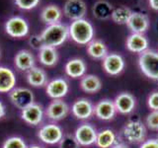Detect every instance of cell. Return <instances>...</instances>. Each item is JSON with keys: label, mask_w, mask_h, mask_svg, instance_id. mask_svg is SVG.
Masks as SVG:
<instances>
[{"label": "cell", "mask_w": 158, "mask_h": 148, "mask_svg": "<svg viewBox=\"0 0 158 148\" xmlns=\"http://www.w3.org/2000/svg\"><path fill=\"white\" fill-rule=\"evenodd\" d=\"M41 37L44 46L56 48L61 46L69 37V28L61 23L48 25L42 32Z\"/></svg>", "instance_id": "obj_1"}, {"label": "cell", "mask_w": 158, "mask_h": 148, "mask_svg": "<svg viewBox=\"0 0 158 148\" xmlns=\"http://www.w3.org/2000/svg\"><path fill=\"white\" fill-rule=\"evenodd\" d=\"M68 28L69 37L78 44H88L94 39L93 25L84 18L73 21Z\"/></svg>", "instance_id": "obj_2"}, {"label": "cell", "mask_w": 158, "mask_h": 148, "mask_svg": "<svg viewBox=\"0 0 158 148\" xmlns=\"http://www.w3.org/2000/svg\"><path fill=\"white\" fill-rule=\"evenodd\" d=\"M138 66L147 78L158 81V51L148 48L139 53Z\"/></svg>", "instance_id": "obj_3"}, {"label": "cell", "mask_w": 158, "mask_h": 148, "mask_svg": "<svg viewBox=\"0 0 158 148\" xmlns=\"http://www.w3.org/2000/svg\"><path fill=\"white\" fill-rule=\"evenodd\" d=\"M123 135L130 143H141L145 140L146 127L140 121L133 120L123 127Z\"/></svg>", "instance_id": "obj_4"}, {"label": "cell", "mask_w": 158, "mask_h": 148, "mask_svg": "<svg viewBox=\"0 0 158 148\" xmlns=\"http://www.w3.org/2000/svg\"><path fill=\"white\" fill-rule=\"evenodd\" d=\"M9 100L19 110H24L35 103V96L32 90L24 87H15L11 92H9Z\"/></svg>", "instance_id": "obj_5"}, {"label": "cell", "mask_w": 158, "mask_h": 148, "mask_svg": "<svg viewBox=\"0 0 158 148\" xmlns=\"http://www.w3.org/2000/svg\"><path fill=\"white\" fill-rule=\"evenodd\" d=\"M63 130L56 123H47L43 125L38 131V137L42 142L46 144L53 145L58 144L63 136Z\"/></svg>", "instance_id": "obj_6"}, {"label": "cell", "mask_w": 158, "mask_h": 148, "mask_svg": "<svg viewBox=\"0 0 158 148\" xmlns=\"http://www.w3.org/2000/svg\"><path fill=\"white\" fill-rule=\"evenodd\" d=\"M5 32L12 38H24L29 34V24L26 19L20 16L9 18L5 23Z\"/></svg>", "instance_id": "obj_7"}, {"label": "cell", "mask_w": 158, "mask_h": 148, "mask_svg": "<svg viewBox=\"0 0 158 148\" xmlns=\"http://www.w3.org/2000/svg\"><path fill=\"white\" fill-rule=\"evenodd\" d=\"M97 130L92 125L88 122H83L79 125L74 132L76 140L81 146H91L96 143Z\"/></svg>", "instance_id": "obj_8"}, {"label": "cell", "mask_w": 158, "mask_h": 148, "mask_svg": "<svg viewBox=\"0 0 158 148\" xmlns=\"http://www.w3.org/2000/svg\"><path fill=\"white\" fill-rule=\"evenodd\" d=\"M69 110H70L69 106L62 99H56V100H52L48 104V108L44 111V115L51 121H58L66 117Z\"/></svg>", "instance_id": "obj_9"}, {"label": "cell", "mask_w": 158, "mask_h": 148, "mask_svg": "<svg viewBox=\"0 0 158 148\" xmlns=\"http://www.w3.org/2000/svg\"><path fill=\"white\" fill-rule=\"evenodd\" d=\"M126 63L125 59L121 54L113 52L108 53L106 57L103 59V68L109 75L117 76L121 74L125 69Z\"/></svg>", "instance_id": "obj_10"}, {"label": "cell", "mask_w": 158, "mask_h": 148, "mask_svg": "<svg viewBox=\"0 0 158 148\" xmlns=\"http://www.w3.org/2000/svg\"><path fill=\"white\" fill-rule=\"evenodd\" d=\"M44 116V111L38 103H33L32 105L25 108L21 111V118L30 125H39L43 121Z\"/></svg>", "instance_id": "obj_11"}, {"label": "cell", "mask_w": 158, "mask_h": 148, "mask_svg": "<svg viewBox=\"0 0 158 148\" xmlns=\"http://www.w3.org/2000/svg\"><path fill=\"white\" fill-rule=\"evenodd\" d=\"M116 110L122 115H130L135 111L136 100L132 94L128 92H122L116 96L114 100Z\"/></svg>", "instance_id": "obj_12"}, {"label": "cell", "mask_w": 158, "mask_h": 148, "mask_svg": "<svg viewBox=\"0 0 158 148\" xmlns=\"http://www.w3.org/2000/svg\"><path fill=\"white\" fill-rule=\"evenodd\" d=\"M69 91V84L63 78H56L49 81L46 86L47 95L52 100L62 99Z\"/></svg>", "instance_id": "obj_13"}, {"label": "cell", "mask_w": 158, "mask_h": 148, "mask_svg": "<svg viewBox=\"0 0 158 148\" xmlns=\"http://www.w3.org/2000/svg\"><path fill=\"white\" fill-rule=\"evenodd\" d=\"M86 11L87 6L83 0H67L63 6L64 15L72 21L83 19Z\"/></svg>", "instance_id": "obj_14"}, {"label": "cell", "mask_w": 158, "mask_h": 148, "mask_svg": "<svg viewBox=\"0 0 158 148\" xmlns=\"http://www.w3.org/2000/svg\"><path fill=\"white\" fill-rule=\"evenodd\" d=\"M71 113L78 120H88L94 115V105L86 98L78 99L72 104Z\"/></svg>", "instance_id": "obj_15"}, {"label": "cell", "mask_w": 158, "mask_h": 148, "mask_svg": "<svg viewBox=\"0 0 158 148\" xmlns=\"http://www.w3.org/2000/svg\"><path fill=\"white\" fill-rule=\"evenodd\" d=\"M117 110L114 101L110 99H104L99 101L94 106V115L101 121H111L115 117Z\"/></svg>", "instance_id": "obj_16"}, {"label": "cell", "mask_w": 158, "mask_h": 148, "mask_svg": "<svg viewBox=\"0 0 158 148\" xmlns=\"http://www.w3.org/2000/svg\"><path fill=\"white\" fill-rule=\"evenodd\" d=\"M127 25L132 34H143L149 28V19L145 14L132 12Z\"/></svg>", "instance_id": "obj_17"}, {"label": "cell", "mask_w": 158, "mask_h": 148, "mask_svg": "<svg viewBox=\"0 0 158 148\" xmlns=\"http://www.w3.org/2000/svg\"><path fill=\"white\" fill-rule=\"evenodd\" d=\"M17 79L14 71L6 66H0V93H9L16 86Z\"/></svg>", "instance_id": "obj_18"}, {"label": "cell", "mask_w": 158, "mask_h": 148, "mask_svg": "<svg viewBox=\"0 0 158 148\" xmlns=\"http://www.w3.org/2000/svg\"><path fill=\"white\" fill-rule=\"evenodd\" d=\"M148 39L143 34H131L127 39L126 47L130 51L135 53H141L148 49Z\"/></svg>", "instance_id": "obj_19"}, {"label": "cell", "mask_w": 158, "mask_h": 148, "mask_svg": "<svg viewBox=\"0 0 158 148\" xmlns=\"http://www.w3.org/2000/svg\"><path fill=\"white\" fill-rule=\"evenodd\" d=\"M35 57L28 49H21L14 56V65L21 71H28L35 66Z\"/></svg>", "instance_id": "obj_20"}, {"label": "cell", "mask_w": 158, "mask_h": 148, "mask_svg": "<svg viewBox=\"0 0 158 148\" xmlns=\"http://www.w3.org/2000/svg\"><path fill=\"white\" fill-rule=\"evenodd\" d=\"M26 80L29 85L36 88L47 86V84L48 83L47 72L43 68L38 66H34L33 68L27 71Z\"/></svg>", "instance_id": "obj_21"}, {"label": "cell", "mask_w": 158, "mask_h": 148, "mask_svg": "<svg viewBox=\"0 0 158 148\" xmlns=\"http://www.w3.org/2000/svg\"><path fill=\"white\" fill-rule=\"evenodd\" d=\"M65 73L71 78L83 77L86 73V63L82 58H72L69 59L65 64Z\"/></svg>", "instance_id": "obj_22"}, {"label": "cell", "mask_w": 158, "mask_h": 148, "mask_svg": "<svg viewBox=\"0 0 158 148\" xmlns=\"http://www.w3.org/2000/svg\"><path fill=\"white\" fill-rule=\"evenodd\" d=\"M81 90L88 94H95L102 89V81L97 75L85 74L80 80Z\"/></svg>", "instance_id": "obj_23"}, {"label": "cell", "mask_w": 158, "mask_h": 148, "mask_svg": "<svg viewBox=\"0 0 158 148\" xmlns=\"http://www.w3.org/2000/svg\"><path fill=\"white\" fill-rule=\"evenodd\" d=\"M62 18V11L56 5H48L47 7H44L43 9V11L41 13V20L44 23L48 25L60 23L59 21Z\"/></svg>", "instance_id": "obj_24"}, {"label": "cell", "mask_w": 158, "mask_h": 148, "mask_svg": "<svg viewBox=\"0 0 158 148\" xmlns=\"http://www.w3.org/2000/svg\"><path fill=\"white\" fill-rule=\"evenodd\" d=\"M113 10V5L107 0H98L92 7V14L96 19L105 21L111 18Z\"/></svg>", "instance_id": "obj_25"}, {"label": "cell", "mask_w": 158, "mask_h": 148, "mask_svg": "<svg viewBox=\"0 0 158 148\" xmlns=\"http://www.w3.org/2000/svg\"><path fill=\"white\" fill-rule=\"evenodd\" d=\"M38 58L43 65L52 67L56 65L58 61V53L54 47L44 46L41 51H39Z\"/></svg>", "instance_id": "obj_26"}, {"label": "cell", "mask_w": 158, "mask_h": 148, "mask_svg": "<svg viewBox=\"0 0 158 148\" xmlns=\"http://www.w3.org/2000/svg\"><path fill=\"white\" fill-rule=\"evenodd\" d=\"M117 143V135L114 130L105 128L97 133L95 144L99 148H112Z\"/></svg>", "instance_id": "obj_27"}, {"label": "cell", "mask_w": 158, "mask_h": 148, "mask_svg": "<svg viewBox=\"0 0 158 148\" xmlns=\"http://www.w3.org/2000/svg\"><path fill=\"white\" fill-rule=\"evenodd\" d=\"M87 53L94 59H103L108 54V47L101 39H92L87 44Z\"/></svg>", "instance_id": "obj_28"}, {"label": "cell", "mask_w": 158, "mask_h": 148, "mask_svg": "<svg viewBox=\"0 0 158 148\" xmlns=\"http://www.w3.org/2000/svg\"><path fill=\"white\" fill-rule=\"evenodd\" d=\"M132 14L131 10L127 6H120L113 10L111 18L118 25H127Z\"/></svg>", "instance_id": "obj_29"}, {"label": "cell", "mask_w": 158, "mask_h": 148, "mask_svg": "<svg viewBox=\"0 0 158 148\" xmlns=\"http://www.w3.org/2000/svg\"><path fill=\"white\" fill-rule=\"evenodd\" d=\"M2 148H28V145L22 137L11 136L5 139L2 144Z\"/></svg>", "instance_id": "obj_30"}, {"label": "cell", "mask_w": 158, "mask_h": 148, "mask_svg": "<svg viewBox=\"0 0 158 148\" xmlns=\"http://www.w3.org/2000/svg\"><path fill=\"white\" fill-rule=\"evenodd\" d=\"M79 146L74 134H64L58 142V148H79Z\"/></svg>", "instance_id": "obj_31"}, {"label": "cell", "mask_w": 158, "mask_h": 148, "mask_svg": "<svg viewBox=\"0 0 158 148\" xmlns=\"http://www.w3.org/2000/svg\"><path fill=\"white\" fill-rule=\"evenodd\" d=\"M145 125L151 130L158 131V111H152L145 118Z\"/></svg>", "instance_id": "obj_32"}, {"label": "cell", "mask_w": 158, "mask_h": 148, "mask_svg": "<svg viewBox=\"0 0 158 148\" xmlns=\"http://www.w3.org/2000/svg\"><path fill=\"white\" fill-rule=\"evenodd\" d=\"M39 3L40 0H15V4L23 10H32L36 8Z\"/></svg>", "instance_id": "obj_33"}, {"label": "cell", "mask_w": 158, "mask_h": 148, "mask_svg": "<svg viewBox=\"0 0 158 148\" xmlns=\"http://www.w3.org/2000/svg\"><path fill=\"white\" fill-rule=\"evenodd\" d=\"M29 46L31 47L35 51H41V49L44 47L43 39L41 35H34V36L30 37L29 39Z\"/></svg>", "instance_id": "obj_34"}, {"label": "cell", "mask_w": 158, "mask_h": 148, "mask_svg": "<svg viewBox=\"0 0 158 148\" xmlns=\"http://www.w3.org/2000/svg\"><path fill=\"white\" fill-rule=\"evenodd\" d=\"M147 106L152 111H158V91H153L147 98Z\"/></svg>", "instance_id": "obj_35"}, {"label": "cell", "mask_w": 158, "mask_h": 148, "mask_svg": "<svg viewBox=\"0 0 158 148\" xmlns=\"http://www.w3.org/2000/svg\"><path fill=\"white\" fill-rule=\"evenodd\" d=\"M139 148H158V140L156 138L146 139L143 142H141Z\"/></svg>", "instance_id": "obj_36"}, {"label": "cell", "mask_w": 158, "mask_h": 148, "mask_svg": "<svg viewBox=\"0 0 158 148\" xmlns=\"http://www.w3.org/2000/svg\"><path fill=\"white\" fill-rule=\"evenodd\" d=\"M6 115V108H5V105L2 103V101H0V120Z\"/></svg>", "instance_id": "obj_37"}, {"label": "cell", "mask_w": 158, "mask_h": 148, "mask_svg": "<svg viewBox=\"0 0 158 148\" xmlns=\"http://www.w3.org/2000/svg\"><path fill=\"white\" fill-rule=\"evenodd\" d=\"M149 4L153 10L158 11V0H149Z\"/></svg>", "instance_id": "obj_38"}, {"label": "cell", "mask_w": 158, "mask_h": 148, "mask_svg": "<svg viewBox=\"0 0 158 148\" xmlns=\"http://www.w3.org/2000/svg\"><path fill=\"white\" fill-rule=\"evenodd\" d=\"M112 148H128L127 145H126L125 143H116Z\"/></svg>", "instance_id": "obj_39"}, {"label": "cell", "mask_w": 158, "mask_h": 148, "mask_svg": "<svg viewBox=\"0 0 158 148\" xmlns=\"http://www.w3.org/2000/svg\"><path fill=\"white\" fill-rule=\"evenodd\" d=\"M28 148H44L43 146L41 145H37V144H33L31 146H28Z\"/></svg>", "instance_id": "obj_40"}, {"label": "cell", "mask_w": 158, "mask_h": 148, "mask_svg": "<svg viewBox=\"0 0 158 148\" xmlns=\"http://www.w3.org/2000/svg\"><path fill=\"white\" fill-rule=\"evenodd\" d=\"M156 139L158 140V133H157V137H156Z\"/></svg>", "instance_id": "obj_41"}, {"label": "cell", "mask_w": 158, "mask_h": 148, "mask_svg": "<svg viewBox=\"0 0 158 148\" xmlns=\"http://www.w3.org/2000/svg\"><path fill=\"white\" fill-rule=\"evenodd\" d=\"M0 56H1V51H0Z\"/></svg>", "instance_id": "obj_42"}]
</instances>
